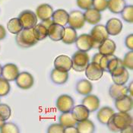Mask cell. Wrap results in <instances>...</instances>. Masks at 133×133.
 Instances as JSON below:
<instances>
[{
  "mask_svg": "<svg viewBox=\"0 0 133 133\" xmlns=\"http://www.w3.org/2000/svg\"><path fill=\"white\" fill-rule=\"evenodd\" d=\"M15 42L21 48H30L36 45L38 41L35 38L33 28H23L21 31L16 34Z\"/></svg>",
  "mask_w": 133,
  "mask_h": 133,
  "instance_id": "1",
  "label": "cell"
},
{
  "mask_svg": "<svg viewBox=\"0 0 133 133\" xmlns=\"http://www.w3.org/2000/svg\"><path fill=\"white\" fill-rule=\"evenodd\" d=\"M72 68L75 72H84L86 67L89 63V56L87 52H75L72 57Z\"/></svg>",
  "mask_w": 133,
  "mask_h": 133,
  "instance_id": "2",
  "label": "cell"
},
{
  "mask_svg": "<svg viewBox=\"0 0 133 133\" xmlns=\"http://www.w3.org/2000/svg\"><path fill=\"white\" fill-rule=\"evenodd\" d=\"M111 119L114 125L119 132H121L126 127L132 125V117L128 113H124V112L115 113Z\"/></svg>",
  "mask_w": 133,
  "mask_h": 133,
  "instance_id": "3",
  "label": "cell"
},
{
  "mask_svg": "<svg viewBox=\"0 0 133 133\" xmlns=\"http://www.w3.org/2000/svg\"><path fill=\"white\" fill-rule=\"evenodd\" d=\"M91 37H92L94 46L97 47L99 44L109 37V34L107 31V29L105 28V25L103 24H95V26L93 28L90 33Z\"/></svg>",
  "mask_w": 133,
  "mask_h": 133,
  "instance_id": "4",
  "label": "cell"
},
{
  "mask_svg": "<svg viewBox=\"0 0 133 133\" xmlns=\"http://www.w3.org/2000/svg\"><path fill=\"white\" fill-rule=\"evenodd\" d=\"M18 19L23 26V28H32L37 24V17L36 14L31 10L21 11L18 15Z\"/></svg>",
  "mask_w": 133,
  "mask_h": 133,
  "instance_id": "5",
  "label": "cell"
},
{
  "mask_svg": "<svg viewBox=\"0 0 133 133\" xmlns=\"http://www.w3.org/2000/svg\"><path fill=\"white\" fill-rule=\"evenodd\" d=\"M56 106L58 110L61 113L70 112L75 106V101L71 96L68 94H62L57 98Z\"/></svg>",
  "mask_w": 133,
  "mask_h": 133,
  "instance_id": "6",
  "label": "cell"
},
{
  "mask_svg": "<svg viewBox=\"0 0 133 133\" xmlns=\"http://www.w3.org/2000/svg\"><path fill=\"white\" fill-rule=\"evenodd\" d=\"M84 72L87 78L90 81H98L103 75V71L100 65L93 62L88 63Z\"/></svg>",
  "mask_w": 133,
  "mask_h": 133,
  "instance_id": "7",
  "label": "cell"
},
{
  "mask_svg": "<svg viewBox=\"0 0 133 133\" xmlns=\"http://www.w3.org/2000/svg\"><path fill=\"white\" fill-rule=\"evenodd\" d=\"M68 24L69 27L75 30L82 28L85 24L83 12H82L81 11L74 10L72 11L70 13H69Z\"/></svg>",
  "mask_w": 133,
  "mask_h": 133,
  "instance_id": "8",
  "label": "cell"
},
{
  "mask_svg": "<svg viewBox=\"0 0 133 133\" xmlns=\"http://www.w3.org/2000/svg\"><path fill=\"white\" fill-rule=\"evenodd\" d=\"M15 81L16 82L17 86L23 90L30 89L34 84V78L33 75L28 72H19Z\"/></svg>",
  "mask_w": 133,
  "mask_h": 133,
  "instance_id": "9",
  "label": "cell"
},
{
  "mask_svg": "<svg viewBox=\"0 0 133 133\" xmlns=\"http://www.w3.org/2000/svg\"><path fill=\"white\" fill-rule=\"evenodd\" d=\"M75 45L78 50L83 52H88L94 46L92 37L90 34H83L77 37L75 41Z\"/></svg>",
  "mask_w": 133,
  "mask_h": 133,
  "instance_id": "10",
  "label": "cell"
},
{
  "mask_svg": "<svg viewBox=\"0 0 133 133\" xmlns=\"http://www.w3.org/2000/svg\"><path fill=\"white\" fill-rule=\"evenodd\" d=\"M19 74V69L15 64L7 63L2 67V76L9 82L15 81Z\"/></svg>",
  "mask_w": 133,
  "mask_h": 133,
  "instance_id": "11",
  "label": "cell"
},
{
  "mask_svg": "<svg viewBox=\"0 0 133 133\" xmlns=\"http://www.w3.org/2000/svg\"><path fill=\"white\" fill-rule=\"evenodd\" d=\"M115 107L119 112L129 113L132 110V97L127 94L119 99L115 100Z\"/></svg>",
  "mask_w": 133,
  "mask_h": 133,
  "instance_id": "12",
  "label": "cell"
},
{
  "mask_svg": "<svg viewBox=\"0 0 133 133\" xmlns=\"http://www.w3.org/2000/svg\"><path fill=\"white\" fill-rule=\"evenodd\" d=\"M54 67L64 72H69L72 68V59L66 55H59L54 60Z\"/></svg>",
  "mask_w": 133,
  "mask_h": 133,
  "instance_id": "13",
  "label": "cell"
},
{
  "mask_svg": "<svg viewBox=\"0 0 133 133\" xmlns=\"http://www.w3.org/2000/svg\"><path fill=\"white\" fill-rule=\"evenodd\" d=\"M100 103V99L98 98V97L91 94L85 95V97L82 101V105H84L89 110L90 113L95 112L99 109Z\"/></svg>",
  "mask_w": 133,
  "mask_h": 133,
  "instance_id": "14",
  "label": "cell"
},
{
  "mask_svg": "<svg viewBox=\"0 0 133 133\" xmlns=\"http://www.w3.org/2000/svg\"><path fill=\"white\" fill-rule=\"evenodd\" d=\"M105 28L109 35L111 36H116L121 33L123 31V23L119 18H113L107 21Z\"/></svg>",
  "mask_w": 133,
  "mask_h": 133,
  "instance_id": "15",
  "label": "cell"
},
{
  "mask_svg": "<svg viewBox=\"0 0 133 133\" xmlns=\"http://www.w3.org/2000/svg\"><path fill=\"white\" fill-rule=\"evenodd\" d=\"M53 11H54L53 9L50 5L44 3L40 5L37 8L35 14L40 20L44 21L51 19Z\"/></svg>",
  "mask_w": 133,
  "mask_h": 133,
  "instance_id": "16",
  "label": "cell"
},
{
  "mask_svg": "<svg viewBox=\"0 0 133 133\" xmlns=\"http://www.w3.org/2000/svg\"><path fill=\"white\" fill-rule=\"evenodd\" d=\"M65 27L60 24L52 23L47 28L48 37L53 41H61L64 34Z\"/></svg>",
  "mask_w": 133,
  "mask_h": 133,
  "instance_id": "17",
  "label": "cell"
},
{
  "mask_svg": "<svg viewBox=\"0 0 133 133\" xmlns=\"http://www.w3.org/2000/svg\"><path fill=\"white\" fill-rule=\"evenodd\" d=\"M97 47L99 52L103 56L112 55L116 50V44L113 40L107 38L106 40L102 41Z\"/></svg>",
  "mask_w": 133,
  "mask_h": 133,
  "instance_id": "18",
  "label": "cell"
},
{
  "mask_svg": "<svg viewBox=\"0 0 133 133\" xmlns=\"http://www.w3.org/2000/svg\"><path fill=\"white\" fill-rule=\"evenodd\" d=\"M68 72H69L61 71L56 68L53 69L50 74V78H51L52 82L58 85H62V84H65L69 80V77Z\"/></svg>",
  "mask_w": 133,
  "mask_h": 133,
  "instance_id": "19",
  "label": "cell"
},
{
  "mask_svg": "<svg viewBox=\"0 0 133 133\" xmlns=\"http://www.w3.org/2000/svg\"><path fill=\"white\" fill-rule=\"evenodd\" d=\"M71 113L72 116L75 119V120L77 122H79L88 119L90 112L84 105L80 104L74 106L71 110Z\"/></svg>",
  "mask_w": 133,
  "mask_h": 133,
  "instance_id": "20",
  "label": "cell"
},
{
  "mask_svg": "<svg viewBox=\"0 0 133 133\" xmlns=\"http://www.w3.org/2000/svg\"><path fill=\"white\" fill-rule=\"evenodd\" d=\"M128 88L124 85L113 84L109 89V94L113 100H117L128 94Z\"/></svg>",
  "mask_w": 133,
  "mask_h": 133,
  "instance_id": "21",
  "label": "cell"
},
{
  "mask_svg": "<svg viewBox=\"0 0 133 133\" xmlns=\"http://www.w3.org/2000/svg\"><path fill=\"white\" fill-rule=\"evenodd\" d=\"M84 20L86 22H88L90 24L95 25L97 24L101 21V14L100 11L94 9V8H90L83 13Z\"/></svg>",
  "mask_w": 133,
  "mask_h": 133,
  "instance_id": "22",
  "label": "cell"
},
{
  "mask_svg": "<svg viewBox=\"0 0 133 133\" xmlns=\"http://www.w3.org/2000/svg\"><path fill=\"white\" fill-rule=\"evenodd\" d=\"M115 111L110 107H103L97 113V120L103 125H107L108 121L113 117Z\"/></svg>",
  "mask_w": 133,
  "mask_h": 133,
  "instance_id": "23",
  "label": "cell"
},
{
  "mask_svg": "<svg viewBox=\"0 0 133 133\" xmlns=\"http://www.w3.org/2000/svg\"><path fill=\"white\" fill-rule=\"evenodd\" d=\"M76 91L81 95H88L92 92L93 84L89 80L81 79L76 83L75 85Z\"/></svg>",
  "mask_w": 133,
  "mask_h": 133,
  "instance_id": "24",
  "label": "cell"
},
{
  "mask_svg": "<svg viewBox=\"0 0 133 133\" xmlns=\"http://www.w3.org/2000/svg\"><path fill=\"white\" fill-rule=\"evenodd\" d=\"M52 18L53 23L60 24L62 26H65L68 24L69 13L65 9H57L53 11Z\"/></svg>",
  "mask_w": 133,
  "mask_h": 133,
  "instance_id": "25",
  "label": "cell"
},
{
  "mask_svg": "<svg viewBox=\"0 0 133 133\" xmlns=\"http://www.w3.org/2000/svg\"><path fill=\"white\" fill-rule=\"evenodd\" d=\"M77 130L78 133H93L95 132V125L92 121L89 119H84L77 122Z\"/></svg>",
  "mask_w": 133,
  "mask_h": 133,
  "instance_id": "26",
  "label": "cell"
},
{
  "mask_svg": "<svg viewBox=\"0 0 133 133\" xmlns=\"http://www.w3.org/2000/svg\"><path fill=\"white\" fill-rule=\"evenodd\" d=\"M125 5V0H107V9L113 14H120Z\"/></svg>",
  "mask_w": 133,
  "mask_h": 133,
  "instance_id": "27",
  "label": "cell"
},
{
  "mask_svg": "<svg viewBox=\"0 0 133 133\" xmlns=\"http://www.w3.org/2000/svg\"><path fill=\"white\" fill-rule=\"evenodd\" d=\"M77 37H78V34L75 29L72 28L71 27H67V28H65L64 34L61 41L65 44L70 45L75 42Z\"/></svg>",
  "mask_w": 133,
  "mask_h": 133,
  "instance_id": "28",
  "label": "cell"
},
{
  "mask_svg": "<svg viewBox=\"0 0 133 133\" xmlns=\"http://www.w3.org/2000/svg\"><path fill=\"white\" fill-rule=\"evenodd\" d=\"M33 31L35 38L38 41H43L46 39L48 36V31H47V28L42 23L37 24L34 28H33Z\"/></svg>",
  "mask_w": 133,
  "mask_h": 133,
  "instance_id": "29",
  "label": "cell"
},
{
  "mask_svg": "<svg viewBox=\"0 0 133 133\" xmlns=\"http://www.w3.org/2000/svg\"><path fill=\"white\" fill-rule=\"evenodd\" d=\"M59 122L64 128L69 127V126H75L77 123L75 119L72 116L71 111L62 113L59 116Z\"/></svg>",
  "mask_w": 133,
  "mask_h": 133,
  "instance_id": "30",
  "label": "cell"
},
{
  "mask_svg": "<svg viewBox=\"0 0 133 133\" xmlns=\"http://www.w3.org/2000/svg\"><path fill=\"white\" fill-rule=\"evenodd\" d=\"M7 28L11 34H17L23 29V26L18 18H13L9 21L7 24Z\"/></svg>",
  "mask_w": 133,
  "mask_h": 133,
  "instance_id": "31",
  "label": "cell"
},
{
  "mask_svg": "<svg viewBox=\"0 0 133 133\" xmlns=\"http://www.w3.org/2000/svg\"><path fill=\"white\" fill-rule=\"evenodd\" d=\"M111 76L114 84H120V85L125 84L129 79V73L128 72L127 69H125L121 74L118 75H111Z\"/></svg>",
  "mask_w": 133,
  "mask_h": 133,
  "instance_id": "32",
  "label": "cell"
},
{
  "mask_svg": "<svg viewBox=\"0 0 133 133\" xmlns=\"http://www.w3.org/2000/svg\"><path fill=\"white\" fill-rule=\"evenodd\" d=\"M0 132L2 133H19V127L14 123H5L0 128Z\"/></svg>",
  "mask_w": 133,
  "mask_h": 133,
  "instance_id": "33",
  "label": "cell"
},
{
  "mask_svg": "<svg viewBox=\"0 0 133 133\" xmlns=\"http://www.w3.org/2000/svg\"><path fill=\"white\" fill-rule=\"evenodd\" d=\"M121 16L125 21L128 23H132L133 22V5H125L123 11H121Z\"/></svg>",
  "mask_w": 133,
  "mask_h": 133,
  "instance_id": "34",
  "label": "cell"
},
{
  "mask_svg": "<svg viewBox=\"0 0 133 133\" xmlns=\"http://www.w3.org/2000/svg\"><path fill=\"white\" fill-rule=\"evenodd\" d=\"M11 90L10 84L6 79L0 77V97L6 96Z\"/></svg>",
  "mask_w": 133,
  "mask_h": 133,
  "instance_id": "35",
  "label": "cell"
},
{
  "mask_svg": "<svg viewBox=\"0 0 133 133\" xmlns=\"http://www.w3.org/2000/svg\"><path fill=\"white\" fill-rule=\"evenodd\" d=\"M11 115V107L5 103H0V117L5 121L8 120Z\"/></svg>",
  "mask_w": 133,
  "mask_h": 133,
  "instance_id": "36",
  "label": "cell"
},
{
  "mask_svg": "<svg viewBox=\"0 0 133 133\" xmlns=\"http://www.w3.org/2000/svg\"><path fill=\"white\" fill-rule=\"evenodd\" d=\"M123 64L125 69H129L130 70L133 69V52L130 50L125 53L123 60Z\"/></svg>",
  "mask_w": 133,
  "mask_h": 133,
  "instance_id": "37",
  "label": "cell"
},
{
  "mask_svg": "<svg viewBox=\"0 0 133 133\" xmlns=\"http://www.w3.org/2000/svg\"><path fill=\"white\" fill-rule=\"evenodd\" d=\"M116 56H114L113 54L112 55H107V56H103L100 60L99 65L101 67L103 72H107V66L110 63V62L113 59V58H115Z\"/></svg>",
  "mask_w": 133,
  "mask_h": 133,
  "instance_id": "38",
  "label": "cell"
},
{
  "mask_svg": "<svg viewBox=\"0 0 133 133\" xmlns=\"http://www.w3.org/2000/svg\"><path fill=\"white\" fill-rule=\"evenodd\" d=\"M93 8L101 12L107 9V0H93Z\"/></svg>",
  "mask_w": 133,
  "mask_h": 133,
  "instance_id": "39",
  "label": "cell"
},
{
  "mask_svg": "<svg viewBox=\"0 0 133 133\" xmlns=\"http://www.w3.org/2000/svg\"><path fill=\"white\" fill-rule=\"evenodd\" d=\"M65 128L60 123H53L47 129L48 133H64Z\"/></svg>",
  "mask_w": 133,
  "mask_h": 133,
  "instance_id": "40",
  "label": "cell"
},
{
  "mask_svg": "<svg viewBox=\"0 0 133 133\" xmlns=\"http://www.w3.org/2000/svg\"><path fill=\"white\" fill-rule=\"evenodd\" d=\"M76 3L81 9L85 11L92 8L93 0H76Z\"/></svg>",
  "mask_w": 133,
  "mask_h": 133,
  "instance_id": "41",
  "label": "cell"
},
{
  "mask_svg": "<svg viewBox=\"0 0 133 133\" xmlns=\"http://www.w3.org/2000/svg\"><path fill=\"white\" fill-rule=\"evenodd\" d=\"M125 46L129 50H133V34H131L129 35H128L125 39Z\"/></svg>",
  "mask_w": 133,
  "mask_h": 133,
  "instance_id": "42",
  "label": "cell"
},
{
  "mask_svg": "<svg viewBox=\"0 0 133 133\" xmlns=\"http://www.w3.org/2000/svg\"><path fill=\"white\" fill-rule=\"evenodd\" d=\"M107 125L108 126V129H110V131H111V132H119V131L116 128V126L114 125L113 121H112V119H110L108 121V123H107Z\"/></svg>",
  "mask_w": 133,
  "mask_h": 133,
  "instance_id": "43",
  "label": "cell"
},
{
  "mask_svg": "<svg viewBox=\"0 0 133 133\" xmlns=\"http://www.w3.org/2000/svg\"><path fill=\"white\" fill-rule=\"evenodd\" d=\"M103 56V55H102V54H101V53H100V52L95 53V54L94 55V56H93L92 62H95V63L99 64L100 60H101V57H102Z\"/></svg>",
  "mask_w": 133,
  "mask_h": 133,
  "instance_id": "44",
  "label": "cell"
},
{
  "mask_svg": "<svg viewBox=\"0 0 133 133\" xmlns=\"http://www.w3.org/2000/svg\"><path fill=\"white\" fill-rule=\"evenodd\" d=\"M64 133H78L77 128H75V126H69V127H66L65 128Z\"/></svg>",
  "mask_w": 133,
  "mask_h": 133,
  "instance_id": "45",
  "label": "cell"
},
{
  "mask_svg": "<svg viewBox=\"0 0 133 133\" xmlns=\"http://www.w3.org/2000/svg\"><path fill=\"white\" fill-rule=\"evenodd\" d=\"M5 37H6V30L2 25L0 24V40L5 39Z\"/></svg>",
  "mask_w": 133,
  "mask_h": 133,
  "instance_id": "46",
  "label": "cell"
},
{
  "mask_svg": "<svg viewBox=\"0 0 133 133\" xmlns=\"http://www.w3.org/2000/svg\"><path fill=\"white\" fill-rule=\"evenodd\" d=\"M121 132H123V133L132 132V125H129V126H128V127H126L125 129H124L123 130L121 131Z\"/></svg>",
  "mask_w": 133,
  "mask_h": 133,
  "instance_id": "47",
  "label": "cell"
},
{
  "mask_svg": "<svg viewBox=\"0 0 133 133\" xmlns=\"http://www.w3.org/2000/svg\"><path fill=\"white\" fill-rule=\"evenodd\" d=\"M133 82H131L129 84V86L127 87L128 88V92L130 94V96L132 97V94H133Z\"/></svg>",
  "mask_w": 133,
  "mask_h": 133,
  "instance_id": "48",
  "label": "cell"
},
{
  "mask_svg": "<svg viewBox=\"0 0 133 133\" xmlns=\"http://www.w3.org/2000/svg\"><path fill=\"white\" fill-rule=\"evenodd\" d=\"M5 123V121L2 118H1V117H0V128L3 125V124H4Z\"/></svg>",
  "mask_w": 133,
  "mask_h": 133,
  "instance_id": "49",
  "label": "cell"
},
{
  "mask_svg": "<svg viewBox=\"0 0 133 133\" xmlns=\"http://www.w3.org/2000/svg\"><path fill=\"white\" fill-rule=\"evenodd\" d=\"M2 65H1V64H0V77H1V75H2Z\"/></svg>",
  "mask_w": 133,
  "mask_h": 133,
  "instance_id": "50",
  "label": "cell"
}]
</instances>
